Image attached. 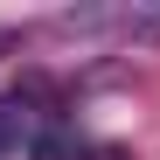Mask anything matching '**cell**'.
I'll return each instance as SVG.
<instances>
[{"mask_svg": "<svg viewBox=\"0 0 160 160\" xmlns=\"http://www.w3.org/2000/svg\"><path fill=\"white\" fill-rule=\"evenodd\" d=\"M63 125L70 118H63V98L49 77H21L0 91V160H35Z\"/></svg>", "mask_w": 160, "mask_h": 160, "instance_id": "6da1fadb", "label": "cell"}, {"mask_svg": "<svg viewBox=\"0 0 160 160\" xmlns=\"http://www.w3.org/2000/svg\"><path fill=\"white\" fill-rule=\"evenodd\" d=\"M7 42H14V28H0V49H7Z\"/></svg>", "mask_w": 160, "mask_h": 160, "instance_id": "3957f363", "label": "cell"}, {"mask_svg": "<svg viewBox=\"0 0 160 160\" xmlns=\"http://www.w3.org/2000/svg\"><path fill=\"white\" fill-rule=\"evenodd\" d=\"M49 28L56 35H112V42H160V7H70Z\"/></svg>", "mask_w": 160, "mask_h": 160, "instance_id": "7a4b0ae2", "label": "cell"}]
</instances>
